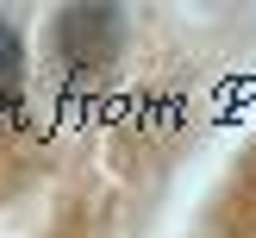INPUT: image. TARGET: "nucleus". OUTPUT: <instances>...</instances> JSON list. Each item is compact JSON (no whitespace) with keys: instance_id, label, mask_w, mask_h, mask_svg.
Listing matches in <instances>:
<instances>
[{"instance_id":"1","label":"nucleus","mask_w":256,"mask_h":238,"mask_svg":"<svg viewBox=\"0 0 256 238\" xmlns=\"http://www.w3.org/2000/svg\"><path fill=\"white\" fill-rule=\"evenodd\" d=\"M125 50V13L119 7H62L50 19V57L62 69H106Z\"/></svg>"},{"instance_id":"2","label":"nucleus","mask_w":256,"mask_h":238,"mask_svg":"<svg viewBox=\"0 0 256 238\" xmlns=\"http://www.w3.org/2000/svg\"><path fill=\"white\" fill-rule=\"evenodd\" d=\"M25 88V44H19V25L0 13V107H12Z\"/></svg>"}]
</instances>
